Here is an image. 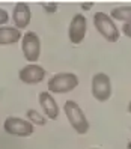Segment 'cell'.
Returning a JSON list of instances; mask_svg holds the SVG:
<instances>
[{"instance_id": "2e32d148", "label": "cell", "mask_w": 131, "mask_h": 149, "mask_svg": "<svg viewBox=\"0 0 131 149\" xmlns=\"http://www.w3.org/2000/svg\"><path fill=\"white\" fill-rule=\"evenodd\" d=\"M44 6V9H45V11H48V12H56V8H57V5L56 3H44L42 5Z\"/></svg>"}, {"instance_id": "3957f363", "label": "cell", "mask_w": 131, "mask_h": 149, "mask_svg": "<svg viewBox=\"0 0 131 149\" xmlns=\"http://www.w3.org/2000/svg\"><path fill=\"white\" fill-rule=\"evenodd\" d=\"M78 84V77L72 72H59L48 80V92L68 93L75 89Z\"/></svg>"}, {"instance_id": "9a60e30c", "label": "cell", "mask_w": 131, "mask_h": 149, "mask_svg": "<svg viewBox=\"0 0 131 149\" xmlns=\"http://www.w3.org/2000/svg\"><path fill=\"white\" fill-rule=\"evenodd\" d=\"M122 33H124L125 36L131 38V23H127V24L122 26Z\"/></svg>"}, {"instance_id": "4fadbf2b", "label": "cell", "mask_w": 131, "mask_h": 149, "mask_svg": "<svg viewBox=\"0 0 131 149\" xmlns=\"http://www.w3.org/2000/svg\"><path fill=\"white\" fill-rule=\"evenodd\" d=\"M26 116H27L29 122L33 125H44L45 124V116H41L39 113L36 110H33V109H29L27 113H26Z\"/></svg>"}, {"instance_id": "9c48e42d", "label": "cell", "mask_w": 131, "mask_h": 149, "mask_svg": "<svg viewBox=\"0 0 131 149\" xmlns=\"http://www.w3.org/2000/svg\"><path fill=\"white\" fill-rule=\"evenodd\" d=\"M30 17H32V14H30V8L27 3L18 2L15 5L14 11H12V21L18 30L27 27L30 23Z\"/></svg>"}, {"instance_id": "5bb4252c", "label": "cell", "mask_w": 131, "mask_h": 149, "mask_svg": "<svg viewBox=\"0 0 131 149\" xmlns=\"http://www.w3.org/2000/svg\"><path fill=\"white\" fill-rule=\"evenodd\" d=\"M8 21H9V14H8L5 9L0 8V26L3 27V24H6Z\"/></svg>"}, {"instance_id": "6da1fadb", "label": "cell", "mask_w": 131, "mask_h": 149, "mask_svg": "<svg viewBox=\"0 0 131 149\" xmlns=\"http://www.w3.org/2000/svg\"><path fill=\"white\" fill-rule=\"evenodd\" d=\"M63 110H65V115L68 118V122L75 130V133L86 134L89 131V120L86 119L83 110L80 109V106L75 101L68 100L63 106Z\"/></svg>"}, {"instance_id": "8992f818", "label": "cell", "mask_w": 131, "mask_h": 149, "mask_svg": "<svg viewBox=\"0 0 131 149\" xmlns=\"http://www.w3.org/2000/svg\"><path fill=\"white\" fill-rule=\"evenodd\" d=\"M3 128L8 134L18 137H29L35 131V125L21 118H8L3 124Z\"/></svg>"}, {"instance_id": "7c38bea8", "label": "cell", "mask_w": 131, "mask_h": 149, "mask_svg": "<svg viewBox=\"0 0 131 149\" xmlns=\"http://www.w3.org/2000/svg\"><path fill=\"white\" fill-rule=\"evenodd\" d=\"M110 17L113 20H121L127 23H131V6H119V8H113L110 11Z\"/></svg>"}, {"instance_id": "7a4b0ae2", "label": "cell", "mask_w": 131, "mask_h": 149, "mask_svg": "<svg viewBox=\"0 0 131 149\" xmlns=\"http://www.w3.org/2000/svg\"><path fill=\"white\" fill-rule=\"evenodd\" d=\"M93 26L101 33V36L109 42H116L119 39V29L116 27L111 17L106 12H97L93 15Z\"/></svg>"}, {"instance_id": "52a82bcc", "label": "cell", "mask_w": 131, "mask_h": 149, "mask_svg": "<svg viewBox=\"0 0 131 149\" xmlns=\"http://www.w3.org/2000/svg\"><path fill=\"white\" fill-rule=\"evenodd\" d=\"M18 78L23 83L27 84H38L45 78V69L38 63H29L20 69Z\"/></svg>"}, {"instance_id": "8fae6325", "label": "cell", "mask_w": 131, "mask_h": 149, "mask_svg": "<svg viewBox=\"0 0 131 149\" xmlns=\"http://www.w3.org/2000/svg\"><path fill=\"white\" fill-rule=\"evenodd\" d=\"M21 39V32L17 27L3 26L0 27V45H12Z\"/></svg>"}, {"instance_id": "30bf717a", "label": "cell", "mask_w": 131, "mask_h": 149, "mask_svg": "<svg viewBox=\"0 0 131 149\" xmlns=\"http://www.w3.org/2000/svg\"><path fill=\"white\" fill-rule=\"evenodd\" d=\"M39 104H41V107L48 119L56 120L59 118V106L50 92H41L39 93Z\"/></svg>"}, {"instance_id": "277c9868", "label": "cell", "mask_w": 131, "mask_h": 149, "mask_svg": "<svg viewBox=\"0 0 131 149\" xmlns=\"http://www.w3.org/2000/svg\"><path fill=\"white\" fill-rule=\"evenodd\" d=\"M21 51L26 60H29L30 63H36L41 54V41L39 36L35 32H26L21 42Z\"/></svg>"}, {"instance_id": "ba28073f", "label": "cell", "mask_w": 131, "mask_h": 149, "mask_svg": "<svg viewBox=\"0 0 131 149\" xmlns=\"http://www.w3.org/2000/svg\"><path fill=\"white\" fill-rule=\"evenodd\" d=\"M86 29H87V21L83 17V14H75L71 23H69V29H68L69 41L72 44H80L86 36Z\"/></svg>"}, {"instance_id": "e0dca14e", "label": "cell", "mask_w": 131, "mask_h": 149, "mask_svg": "<svg viewBox=\"0 0 131 149\" xmlns=\"http://www.w3.org/2000/svg\"><path fill=\"white\" fill-rule=\"evenodd\" d=\"M82 8H83L84 11H89L91 8H92V3H91V2H89V3H82Z\"/></svg>"}, {"instance_id": "5b68a950", "label": "cell", "mask_w": 131, "mask_h": 149, "mask_svg": "<svg viewBox=\"0 0 131 149\" xmlns=\"http://www.w3.org/2000/svg\"><path fill=\"white\" fill-rule=\"evenodd\" d=\"M92 95L95 100L101 102L107 101L111 96V83L107 74L98 72L92 77Z\"/></svg>"}, {"instance_id": "ac0fdd59", "label": "cell", "mask_w": 131, "mask_h": 149, "mask_svg": "<svg viewBox=\"0 0 131 149\" xmlns=\"http://www.w3.org/2000/svg\"><path fill=\"white\" fill-rule=\"evenodd\" d=\"M128 111H130V113H131V101H130V102H128Z\"/></svg>"}]
</instances>
